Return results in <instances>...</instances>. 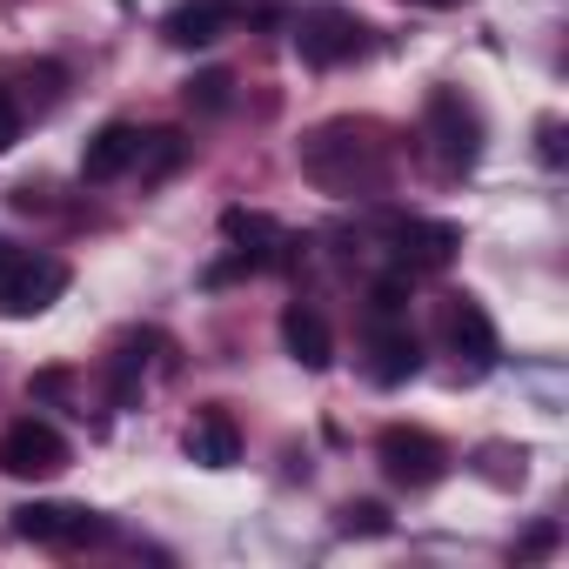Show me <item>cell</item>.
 <instances>
[{"instance_id": "5b68a950", "label": "cell", "mask_w": 569, "mask_h": 569, "mask_svg": "<svg viewBox=\"0 0 569 569\" xmlns=\"http://www.w3.org/2000/svg\"><path fill=\"white\" fill-rule=\"evenodd\" d=\"M68 469V436L41 416H21L0 429V476H14V482H48Z\"/></svg>"}, {"instance_id": "ac0fdd59", "label": "cell", "mask_w": 569, "mask_h": 569, "mask_svg": "<svg viewBox=\"0 0 569 569\" xmlns=\"http://www.w3.org/2000/svg\"><path fill=\"white\" fill-rule=\"evenodd\" d=\"M369 316H376V322H382V316H409V268L382 274L376 289H369Z\"/></svg>"}, {"instance_id": "ba28073f", "label": "cell", "mask_w": 569, "mask_h": 569, "mask_svg": "<svg viewBox=\"0 0 569 569\" xmlns=\"http://www.w3.org/2000/svg\"><path fill=\"white\" fill-rule=\"evenodd\" d=\"M442 342H449V356L462 362V376H489L496 356H502L496 322H489V309H482L476 296H449V302H442Z\"/></svg>"}, {"instance_id": "d6986e66", "label": "cell", "mask_w": 569, "mask_h": 569, "mask_svg": "<svg viewBox=\"0 0 569 569\" xmlns=\"http://www.w3.org/2000/svg\"><path fill=\"white\" fill-rule=\"evenodd\" d=\"M342 529H349V536H356V529H362V536H389V509H382V502H349V509H342Z\"/></svg>"}, {"instance_id": "4fadbf2b", "label": "cell", "mask_w": 569, "mask_h": 569, "mask_svg": "<svg viewBox=\"0 0 569 569\" xmlns=\"http://www.w3.org/2000/svg\"><path fill=\"white\" fill-rule=\"evenodd\" d=\"M234 0H181V8L161 21V34H168V48H214L228 28H234Z\"/></svg>"}, {"instance_id": "7a4b0ae2", "label": "cell", "mask_w": 569, "mask_h": 569, "mask_svg": "<svg viewBox=\"0 0 569 569\" xmlns=\"http://www.w3.org/2000/svg\"><path fill=\"white\" fill-rule=\"evenodd\" d=\"M422 141H429V154H436L442 174H469L482 161V114L456 88H436L429 108H422Z\"/></svg>"}, {"instance_id": "5bb4252c", "label": "cell", "mask_w": 569, "mask_h": 569, "mask_svg": "<svg viewBox=\"0 0 569 569\" xmlns=\"http://www.w3.org/2000/svg\"><path fill=\"white\" fill-rule=\"evenodd\" d=\"M134 154H141V128L134 121H108L88 148H81V181H121V174H134Z\"/></svg>"}, {"instance_id": "9c48e42d", "label": "cell", "mask_w": 569, "mask_h": 569, "mask_svg": "<svg viewBox=\"0 0 569 569\" xmlns=\"http://www.w3.org/2000/svg\"><path fill=\"white\" fill-rule=\"evenodd\" d=\"M221 234L241 248L234 268H248V274H254V268H289L296 248H302L281 221H268V214H254V208H228V214H221Z\"/></svg>"}, {"instance_id": "52a82bcc", "label": "cell", "mask_w": 569, "mask_h": 569, "mask_svg": "<svg viewBox=\"0 0 569 569\" xmlns=\"http://www.w3.org/2000/svg\"><path fill=\"white\" fill-rule=\"evenodd\" d=\"M14 536L48 542V549H88L108 536V516L81 509V502H21L14 509Z\"/></svg>"}, {"instance_id": "2e32d148", "label": "cell", "mask_w": 569, "mask_h": 569, "mask_svg": "<svg viewBox=\"0 0 569 569\" xmlns=\"http://www.w3.org/2000/svg\"><path fill=\"white\" fill-rule=\"evenodd\" d=\"M181 154H188V141H181L174 128H154V134H141V154H134V174H141V181H168V174L181 168Z\"/></svg>"}, {"instance_id": "8992f818", "label": "cell", "mask_w": 569, "mask_h": 569, "mask_svg": "<svg viewBox=\"0 0 569 569\" xmlns=\"http://www.w3.org/2000/svg\"><path fill=\"white\" fill-rule=\"evenodd\" d=\"M376 462H382V476L396 489H436L449 476V449L429 429H402V422L376 436Z\"/></svg>"}, {"instance_id": "8fae6325", "label": "cell", "mask_w": 569, "mask_h": 569, "mask_svg": "<svg viewBox=\"0 0 569 569\" xmlns=\"http://www.w3.org/2000/svg\"><path fill=\"white\" fill-rule=\"evenodd\" d=\"M422 369V342H416V329H409V316H369V376L382 382V389H396V382H409Z\"/></svg>"}, {"instance_id": "7402d4cb", "label": "cell", "mask_w": 569, "mask_h": 569, "mask_svg": "<svg viewBox=\"0 0 569 569\" xmlns=\"http://www.w3.org/2000/svg\"><path fill=\"white\" fill-rule=\"evenodd\" d=\"M422 8H456V0H422Z\"/></svg>"}, {"instance_id": "7c38bea8", "label": "cell", "mask_w": 569, "mask_h": 569, "mask_svg": "<svg viewBox=\"0 0 569 569\" xmlns=\"http://www.w3.org/2000/svg\"><path fill=\"white\" fill-rule=\"evenodd\" d=\"M281 349H289L309 376H322V369L336 362V329H329V316H322L316 302H289V309H281Z\"/></svg>"}, {"instance_id": "44dd1931", "label": "cell", "mask_w": 569, "mask_h": 569, "mask_svg": "<svg viewBox=\"0 0 569 569\" xmlns=\"http://www.w3.org/2000/svg\"><path fill=\"white\" fill-rule=\"evenodd\" d=\"M536 141H542V161H549V168H562V121H542V128H536Z\"/></svg>"}, {"instance_id": "3957f363", "label": "cell", "mask_w": 569, "mask_h": 569, "mask_svg": "<svg viewBox=\"0 0 569 569\" xmlns=\"http://www.w3.org/2000/svg\"><path fill=\"white\" fill-rule=\"evenodd\" d=\"M289 34H296V54H302L309 68H349V61L369 54V28H362L349 8H336V0H316V8H302Z\"/></svg>"}, {"instance_id": "ffe728a7", "label": "cell", "mask_w": 569, "mask_h": 569, "mask_svg": "<svg viewBox=\"0 0 569 569\" xmlns=\"http://www.w3.org/2000/svg\"><path fill=\"white\" fill-rule=\"evenodd\" d=\"M21 121H28V114H21V101H14L8 88H0V154H8V148L21 141Z\"/></svg>"}, {"instance_id": "277c9868", "label": "cell", "mask_w": 569, "mask_h": 569, "mask_svg": "<svg viewBox=\"0 0 569 569\" xmlns=\"http://www.w3.org/2000/svg\"><path fill=\"white\" fill-rule=\"evenodd\" d=\"M68 289V268L54 254H28V248H0V316L28 322L41 309H54Z\"/></svg>"}, {"instance_id": "603a6c76", "label": "cell", "mask_w": 569, "mask_h": 569, "mask_svg": "<svg viewBox=\"0 0 569 569\" xmlns=\"http://www.w3.org/2000/svg\"><path fill=\"white\" fill-rule=\"evenodd\" d=\"M0 248H8V241H0Z\"/></svg>"}, {"instance_id": "6da1fadb", "label": "cell", "mask_w": 569, "mask_h": 569, "mask_svg": "<svg viewBox=\"0 0 569 569\" xmlns=\"http://www.w3.org/2000/svg\"><path fill=\"white\" fill-rule=\"evenodd\" d=\"M302 174L322 194H376L389 181V141L369 121H322L302 141Z\"/></svg>"}, {"instance_id": "e0dca14e", "label": "cell", "mask_w": 569, "mask_h": 569, "mask_svg": "<svg viewBox=\"0 0 569 569\" xmlns=\"http://www.w3.org/2000/svg\"><path fill=\"white\" fill-rule=\"evenodd\" d=\"M228 101H234V74L208 68V74H194V81H188V108H201V114H221Z\"/></svg>"}, {"instance_id": "30bf717a", "label": "cell", "mask_w": 569, "mask_h": 569, "mask_svg": "<svg viewBox=\"0 0 569 569\" xmlns=\"http://www.w3.org/2000/svg\"><path fill=\"white\" fill-rule=\"evenodd\" d=\"M389 248H396V261L416 274V268H449L456 261V248H462V228L456 221H429V214H402L396 228H389Z\"/></svg>"}, {"instance_id": "9a60e30c", "label": "cell", "mask_w": 569, "mask_h": 569, "mask_svg": "<svg viewBox=\"0 0 569 569\" xmlns=\"http://www.w3.org/2000/svg\"><path fill=\"white\" fill-rule=\"evenodd\" d=\"M181 449H188V462H201V469H234V462H241V429H234L228 409H201V416L188 422Z\"/></svg>"}]
</instances>
